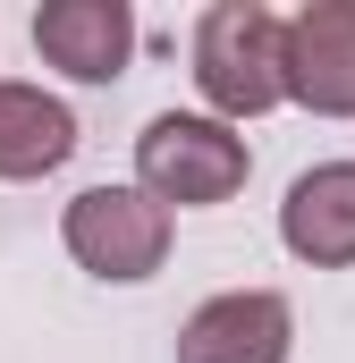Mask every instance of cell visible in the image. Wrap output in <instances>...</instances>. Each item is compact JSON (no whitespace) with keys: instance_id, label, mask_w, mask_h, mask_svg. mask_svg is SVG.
<instances>
[{"instance_id":"6da1fadb","label":"cell","mask_w":355,"mask_h":363,"mask_svg":"<svg viewBox=\"0 0 355 363\" xmlns=\"http://www.w3.org/2000/svg\"><path fill=\"white\" fill-rule=\"evenodd\" d=\"M195 85L212 101V118L246 127L288 101V17H271L263 0H212L195 17Z\"/></svg>"},{"instance_id":"7a4b0ae2","label":"cell","mask_w":355,"mask_h":363,"mask_svg":"<svg viewBox=\"0 0 355 363\" xmlns=\"http://www.w3.org/2000/svg\"><path fill=\"white\" fill-rule=\"evenodd\" d=\"M246 178H254V152L212 110H161L136 135V186L153 203H170V211H212V203H229Z\"/></svg>"},{"instance_id":"3957f363","label":"cell","mask_w":355,"mask_h":363,"mask_svg":"<svg viewBox=\"0 0 355 363\" xmlns=\"http://www.w3.org/2000/svg\"><path fill=\"white\" fill-rule=\"evenodd\" d=\"M60 245L77 254V271L136 287L170 262V203H153L144 186H85L60 211Z\"/></svg>"},{"instance_id":"277c9868","label":"cell","mask_w":355,"mask_h":363,"mask_svg":"<svg viewBox=\"0 0 355 363\" xmlns=\"http://www.w3.org/2000/svg\"><path fill=\"white\" fill-rule=\"evenodd\" d=\"M296 355V304L279 287L203 296L178 330V363H288Z\"/></svg>"},{"instance_id":"5b68a950","label":"cell","mask_w":355,"mask_h":363,"mask_svg":"<svg viewBox=\"0 0 355 363\" xmlns=\"http://www.w3.org/2000/svg\"><path fill=\"white\" fill-rule=\"evenodd\" d=\"M288 101L313 118H355V0H305L288 17Z\"/></svg>"},{"instance_id":"8992f818","label":"cell","mask_w":355,"mask_h":363,"mask_svg":"<svg viewBox=\"0 0 355 363\" xmlns=\"http://www.w3.org/2000/svg\"><path fill=\"white\" fill-rule=\"evenodd\" d=\"M34 51H43V68H60L77 85H119L136 60V9L127 0H43Z\"/></svg>"},{"instance_id":"52a82bcc","label":"cell","mask_w":355,"mask_h":363,"mask_svg":"<svg viewBox=\"0 0 355 363\" xmlns=\"http://www.w3.org/2000/svg\"><path fill=\"white\" fill-rule=\"evenodd\" d=\"M279 245L305 271H347L355 262V161H313L279 203Z\"/></svg>"},{"instance_id":"ba28073f","label":"cell","mask_w":355,"mask_h":363,"mask_svg":"<svg viewBox=\"0 0 355 363\" xmlns=\"http://www.w3.org/2000/svg\"><path fill=\"white\" fill-rule=\"evenodd\" d=\"M77 161V110L43 85H17L0 77V178L9 186H34L51 169Z\"/></svg>"}]
</instances>
